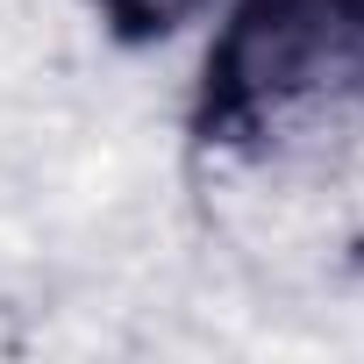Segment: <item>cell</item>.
Wrapping results in <instances>:
<instances>
[{
	"label": "cell",
	"instance_id": "1",
	"mask_svg": "<svg viewBox=\"0 0 364 364\" xmlns=\"http://www.w3.org/2000/svg\"><path fill=\"white\" fill-rule=\"evenodd\" d=\"M364 107V0H229L193 79V143L264 157Z\"/></svg>",
	"mask_w": 364,
	"mask_h": 364
},
{
	"label": "cell",
	"instance_id": "2",
	"mask_svg": "<svg viewBox=\"0 0 364 364\" xmlns=\"http://www.w3.org/2000/svg\"><path fill=\"white\" fill-rule=\"evenodd\" d=\"M208 8V0H93L100 29L122 43V50H150V43H171L178 29H186L193 15Z\"/></svg>",
	"mask_w": 364,
	"mask_h": 364
}]
</instances>
